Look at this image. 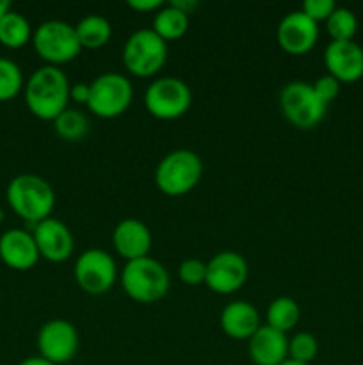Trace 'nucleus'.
<instances>
[{"instance_id":"obj_26","label":"nucleus","mask_w":363,"mask_h":365,"mask_svg":"<svg viewBox=\"0 0 363 365\" xmlns=\"http://www.w3.org/2000/svg\"><path fill=\"white\" fill-rule=\"evenodd\" d=\"M23 73L13 59L0 57V102H9L23 89Z\"/></svg>"},{"instance_id":"obj_15","label":"nucleus","mask_w":363,"mask_h":365,"mask_svg":"<svg viewBox=\"0 0 363 365\" xmlns=\"http://www.w3.org/2000/svg\"><path fill=\"white\" fill-rule=\"evenodd\" d=\"M324 64L340 84H351L363 77V48L354 41H331L324 50Z\"/></svg>"},{"instance_id":"obj_2","label":"nucleus","mask_w":363,"mask_h":365,"mask_svg":"<svg viewBox=\"0 0 363 365\" xmlns=\"http://www.w3.org/2000/svg\"><path fill=\"white\" fill-rule=\"evenodd\" d=\"M6 198L13 212L27 223L46 220L56 207V191L43 177L34 173L16 175L7 184Z\"/></svg>"},{"instance_id":"obj_10","label":"nucleus","mask_w":363,"mask_h":365,"mask_svg":"<svg viewBox=\"0 0 363 365\" xmlns=\"http://www.w3.org/2000/svg\"><path fill=\"white\" fill-rule=\"evenodd\" d=\"M73 277L78 287L88 294H105L117 280L116 260L102 248L85 250L75 260Z\"/></svg>"},{"instance_id":"obj_34","label":"nucleus","mask_w":363,"mask_h":365,"mask_svg":"<svg viewBox=\"0 0 363 365\" xmlns=\"http://www.w3.org/2000/svg\"><path fill=\"white\" fill-rule=\"evenodd\" d=\"M18 365H56V364L48 362V360H45L43 356H28V359L21 360Z\"/></svg>"},{"instance_id":"obj_8","label":"nucleus","mask_w":363,"mask_h":365,"mask_svg":"<svg viewBox=\"0 0 363 365\" xmlns=\"http://www.w3.org/2000/svg\"><path fill=\"white\" fill-rule=\"evenodd\" d=\"M280 107L290 125L301 130L315 128L326 116L327 106L315 95L312 84L292 81L280 93Z\"/></svg>"},{"instance_id":"obj_19","label":"nucleus","mask_w":363,"mask_h":365,"mask_svg":"<svg viewBox=\"0 0 363 365\" xmlns=\"http://www.w3.org/2000/svg\"><path fill=\"white\" fill-rule=\"evenodd\" d=\"M219 324L224 335L235 339V341H249L253 334L262 327L256 307L248 302H241V299L228 303L221 310Z\"/></svg>"},{"instance_id":"obj_23","label":"nucleus","mask_w":363,"mask_h":365,"mask_svg":"<svg viewBox=\"0 0 363 365\" xmlns=\"http://www.w3.org/2000/svg\"><path fill=\"white\" fill-rule=\"evenodd\" d=\"M265 319L267 327L274 328L281 334H287L292 328L298 327L299 319H301V309L295 299L288 298V296H278L267 307Z\"/></svg>"},{"instance_id":"obj_32","label":"nucleus","mask_w":363,"mask_h":365,"mask_svg":"<svg viewBox=\"0 0 363 365\" xmlns=\"http://www.w3.org/2000/svg\"><path fill=\"white\" fill-rule=\"evenodd\" d=\"M127 6L137 13H157L160 7H164V2L162 0H128Z\"/></svg>"},{"instance_id":"obj_37","label":"nucleus","mask_w":363,"mask_h":365,"mask_svg":"<svg viewBox=\"0 0 363 365\" xmlns=\"http://www.w3.org/2000/svg\"><path fill=\"white\" fill-rule=\"evenodd\" d=\"M4 220H6V212H4V209H0V225L4 223Z\"/></svg>"},{"instance_id":"obj_35","label":"nucleus","mask_w":363,"mask_h":365,"mask_svg":"<svg viewBox=\"0 0 363 365\" xmlns=\"http://www.w3.org/2000/svg\"><path fill=\"white\" fill-rule=\"evenodd\" d=\"M7 11H11V2H7V0H0V18H2Z\"/></svg>"},{"instance_id":"obj_11","label":"nucleus","mask_w":363,"mask_h":365,"mask_svg":"<svg viewBox=\"0 0 363 365\" xmlns=\"http://www.w3.org/2000/svg\"><path fill=\"white\" fill-rule=\"evenodd\" d=\"M36 344L39 356L60 365L70 362L77 355L80 339L73 323L66 319H50L39 328Z\"/></svg>"},{"instance_id":"obj_7","label":"nucleus","mask_w":363,"mask_h":365,"mask_svg":"<svg viewBox=\"0 0 363 365\" xmlns=\"http://www.w3.org/2000/svg\"><path fill=\"white\" fill-rule=\"evenodd\" d=\"M89 86H91V95H89L88 109L103 120L125 114L134 100L132 82L117 71H105L89 82Z\"/></svg>"},{"instance_id":"obj_21","label":"nucleus","mask_w":363,"mask_h":365,"mask_svg":"<svg viewBox=\"0 0 363 365\" xmlns=\"http://www.w3.org/2000/svg\"><path fill=\"white\" fill-rule=\"evenodd\" d=\"M75 31H77V38L82 48L89 50L102 48L112 38L110 21L105 16H98V14H89V16L82 18L75 25Z\"/></svg>"},{"instance_id":"obj_14","label":"nucleus","mask_w":363,"mask_h":365,"mask_svg":"<svg viewBox=\"0 0 363 365\" xmlns=\"http://www.w3.org/2000/svg\"><path fill=\"white\" fill-rule=\"evenodd\" d=\"M319 24L310 20L301 9L290 11L280 20L276 29V41L283 52L302 56L317 45Z\"/></svg>"},{"instance_id":"obj_33","label":"nucleus","mask_w":363,"mask_h":365,"mask_svg":"<svg viewBox=\"0 0 363 365\" xmlns=\"http://www.w3.org/2000/svg\"><path fill=\"white\" fill-rule=\"evenodd\" d=\"M169 4L171 6L178 7L180 11H184L185 14L192 13V11L199 6V2H196V0H173V2H169Z\"/></svg>"},{"instance_id":"obj_22","label":"nucleus","mask_w":363,"mask_h":365,"mask_svg":"<svg viewBox=\"0 0 363 365\" xmlns=\"http://www.w3.org/2000/svg\"><path fill=\"white\" fill-rule=\"evenodd\" d=\"M32 34L34 31H32L28 20L18 11L11 9L0 18V43L6 48H21L31 41Z\"/></svg>"},{"instance_id":"obj_25","label":"nucleus","mask_w":363,"mask_h":365,"mask_svg":"<svg viewBox=\"0 0 363 365\" xmlns=\"http://www.w3.org/2000/svg\"><path fill=\"white\" fill-rule=\"evenodd\" d=\"M326 31L331 41H354V36L358 32L356 14L347 7H337L326 20Z\"/></svg>"},{"instance_id":"obj_28","label":"nucleus","mask_w":363,"mask_h":365,"mask_svg":"<svg viewBox=\"0 0 363 365\" xmlns=\"http://www.w3.org/2000/svg\"><path fill=\"white\" fill-rule=\"evenodd\" d=\"M178 278L189 287L203 285L206 280V264L198 259H187L178 266Z\"/></svg>"},{"instance_id":"obj_16","label":"nucleus","mask_w":363,"mask_h":365,"mask_svg":"<svg viewBox=\"0 0 363 365\" xmlns=\"http://www.w3.org/2000/svg\"><path fill=\"white\" fill-rule=\"evenodd\" d=\"M41 259L32 232L23 228H11L0 235V260L7 267L16 271H27Z\"/></svg>"},{"instance_id":"obj_6","label":"nucleus","mask_w":363,"mask_h":365,"mask_svg":"<svg viewBox=\"0 0 363 365\" xmlns=\"http://www.w3.org/2000/svg\"><path fill=\"white\" fill-rule=\"evenodd\" d=\"M167 61V43L152 29L132 32L123 46V64L128 73L148 78L159 73Z\"/></svg>"},{"instance_id":"obj_5","label":"nucleus","mask_w":363,"mask_h":365,"mask_svg":"<svg viewBox=\"0 0 363 365\" xmlns=\"http://www.w3.org/2000/svg\"><path fill=\"white\" fill-rule=\"evenodd\" d=\"M32 46L48 66L57 68L71 63L82 50L75 25L63 20L43 21L32 34Z\"/></svg>"},{"instance_id":"obj_17","label":"nucleus","mask_w":363,"mask_h":365,"mask_svg":"<svg viewBox=\"0 0 363 365\" xmlns=\"http://www.w3.org/2000/svg\"><path fill=\"white\" fill-rule=\"evenodd\" d=\"M112 245L117 255L130 262V260L149 257L153 237L146 223L135 217H127L114 227Z\"/></svg>"},{"instance_id":"obj_3","label":"nucleus","mask_w":363,"mask_h":365,"mask_svg":"<svg viewBox=\"0 0 363 365\" xmlns=\"http://www.w3.org/2000/svg\"><path fill=\"white\" fill-rule=\"evenodd\" d=\"M120 278L125 294L142 305H152L164 299L171 287L169 273L153 257H142L127 262Z\"/></svg>"},{"instance_id":"obj_12","label":"nucleus","mask_w":363,"mask_h":365,"mask_svg":"<svg viewBox=\"0 0 363 365\" xmlns=\"http://www.w3.org/2000/svg\"><path fill=\"white\" fill-rule=\"evenodd\" d=\"M249 267L237 252H219L206 262L205 285L216 294H233L248 282Z\"/></svg>"},{"instance_id":"obj_20","label":"nucleus","mask_w":363,"mask_h":365,"mask_svg":"<svg viewBox=\"0 0 363 365\" xmlns=\"http://www.w3.org/2000/svg\"><path fill=\"white\" fill-rule=\"evenodd\" d=\"M152 31L166 43L184 38L189 31V14L171 4H164L153 16Z\"/></svg>"},{"instance_id":"obj_27","label":"nucleus","mask_w":363,"mask_h":365,"mask_svg":"<svg viewBox=\"0 0 363 365\" xmlns=\"http://www.w3.org/2000/svg\"><path fill=\"white\" fill-rule=\"evenodd\" d=\"M319 353V342L310 331H299L288 339V359L310 365Z\"/></svg>"},{"instance_id":"obj_18","label":"nucleus","mask_w":363,"mask_h":365,"mask_svg":"<svg viewBox=\"0 0 363 365\" xmlns=\"http://www.w3.org/2000/svg\"><path fill=\"white\" fill-rule=\"evenodd\" d=\"M248 355L255 365H280L288 359L287 334L262 324L248 341Z\"/></svg>"},{"instance_id":"obj_9","label":"nucleus","mask_w":363,"mask_h":365,"mask_svg":"<svg viewBox=\"0 0 363 365\" xmlns=\"http://www.w3.org/2000/svg\"><path fill=\"white\" fill-rule=\"evenodd\" d=\"M192 106V91L178 77H160L144 91V107L153 118L173 121L187 114Z\"/></svg>"},{"instance_id":"obj_24","label":"nucleus","mask_w":363,"mask_h":365,"mask_svg":"<svg viewBox=\"0 0 363 365\" xmlns=\"http://www.w3.org/2000/svg\"><path fill=\"white\" fill-rule=\"evenodd\" d=\"M53 127H56L59 138H63L64 141H80L88 135L89 120L82 110L68 107L53 120Z\"/></svg>"},{"instance_id":"obj_13","label":"nucleus","mask_w":363,"mask_h":365,"mask_svg":"<svg viewBox=\"0 0 363 365\" xmlns=\"http://www.w3.org/2000/svg\"><path fill=\"white\" fill-rule=\"evenodd\" d=\"M32 237L38 246L39 257L48 262H66L75 250L73 234L66 223L56 217H46L39 223L32 225Z\"/></svg>"},{"instance_id":"obj_4","label":"nucleus","mask_w":363,"mask_h":365,"mask_svg":"<svg viewBox=\"0 0 363 365\" xmlns=\"http://www.w3.org/2000/svg\"><path fill=\"white\" fill-rule=\"evenodd\" d=\"M203 177L201 157L192 150H174L160 159L155 170V184L166 196H184Z\"/></svg>"},{"instance_id":"obj_1","label":"nucleus","mask_w":363,"mask_h":365,"mask_svg":"<svg viewBox=\"0 0 363 365\" xmlns=\"http://www.w3.org/2000/svg\"><path fill=\"white\" fill-rule=\"evenodd\" d=\"M70 81L66 73L57 66L38 68L25 82V103L36 118L53 121L70 102Z\"/></svg>"},{"instance_id":"obj_36","label":"nucleus","mask_w":363,"mask_h":365,"mask_svg":"<svg viewBox=\"0 0 363 365\" xmlns=\"http://www.w3.org/2000/svg\"><path fill=\"white\" fill-rule=\"evenodd\" d=\"M280 365H306V364H299V362H295V360H290V359H287V360H285L283 364H280Z\"/></svg>"},{"instance_id":"obj_30","label":"nucleus","mask_w":363,"mask_h":365,"mask_svg":"<svg viewBox=\"0 0 363 365\" xmlns=\"http://www.w3.org/2000/svg\"><path fill=\"white\" fill-rule=\"evenodd\" d=\"M312 88L313 91H315V95L319 96L326 106L333 102V100L340 95V82H338L335 77H331L330 73L317 78V81L312 84Z\"/></svg>"},{"instance_id":"obj_29","label":"nucleus","mask_w":363,"mask_h":365,"mask_svg":"<svg viewBox=\"0 0 363 365\" xmlns=\"http://www.w3.org/2000/svg\"><path fill=\"white\" fill-rule=\"evenodd\" d=\"M335 9H337V4L333 0H305L301 6L302 13L315 24L326 21Z\"/></svg>"},{"instance_id":"obj_31","label":"nucleus","mask_w":363,"mask_h":365,"mask_svg":"<svg viewBox=\"0 0 363 365\" xmlns=\"http://www.w3.org/2000/svg\"><path fill=\"white\" fill-rule=\"evenodd\" d=\"M89 95H91V86L89 82H75L70 88V100L75 103L88 107Z\"/></svg>"}]
</instances>
